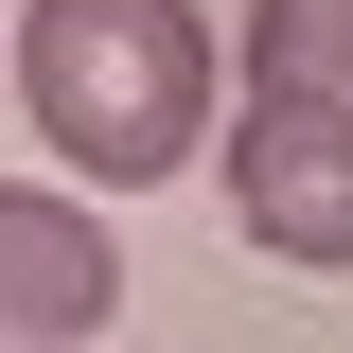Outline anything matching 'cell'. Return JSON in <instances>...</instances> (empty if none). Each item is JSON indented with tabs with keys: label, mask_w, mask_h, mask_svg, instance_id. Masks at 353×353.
Masks as SVG:
<instances>
[{
	"label": "cell",
	"mask_w": 353,
	"mask_h": 353,
	"mask_svg": "<svg viewBox=\"0 0 353 353\" xmlns=\"http://www.w3.org/2000/svg\"><path fill=\"white\" fill-rule=\"evenodd\" d=\"M212 159H230V230L265 265H318V283L353 265V88H265L248 124H212Z\"/></svg>",
	"instance_id": "obj_2"
},
{
	"label": "cell",
	"mask_w": 353,
	"mask_h": 353,
	"mask_svg": "<svg viewBox=\"0 0 353 353\" xmlns=\"http://www.w3.org/2000/svg\"><path fill=\"white\" fill-rule=\"evenodd\" d=\"M248 88H353V0H248Z\"/></svg>",
	"instance_id": "obj_4"
},
{
	"label": "cell",
	"mask_w": 353,
	"mask_h": 353,
	"mask_svg": "<svg viewBox=\"0 0 353 353\" xmlns=\"http://www.w3.org/2000/svg\"><path fill=\"white\" fill-rule=\"evenodd\" d=\"M106 318H124V248H106V212L53 194V176H0V353H88Z\"/></svg>",
	"instance_id": "obj_3"
},
{
	"label": "cell",
	"mask_w": 353,
	"mask_h": 353,
	"mask_svg": "<svg viewBox=\"0 0 353 353\" xmlns=\"http://www.w3.org/2000/svg\"><path fill=\"white\" fill-rule=\"evenodd\" d=\"M18 106H36L53 176L159 194V176H194L230 106V36L194 0H18Z\"/></svg>",
	"instance_id": "obj_1"
}]
</instances>
